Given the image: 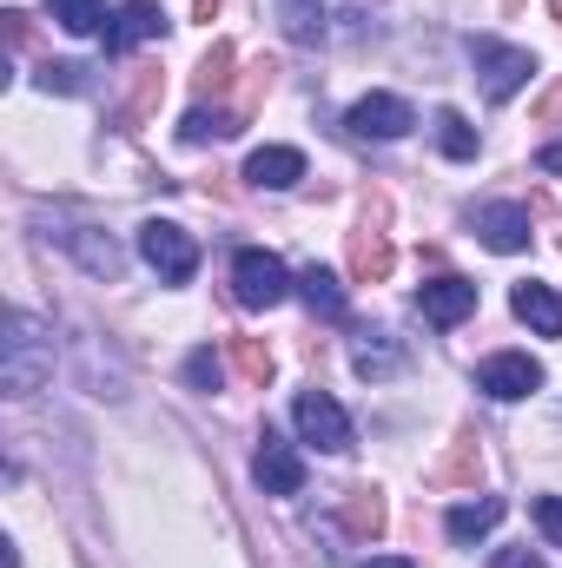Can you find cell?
Instances as JSON below:
<instances>
[{"mask_svg":"<svg viewBox=\"0 0 562 568\" xmlns=\"http://www.w3.org/2000/svg\"><path fill=\"white\" fill-rule=\"evenodd\" d=\"M291 417H298V429H304V443H318V449H331V456H338V449H351V417H344V404H338V397L304 390Z\"/></svg>","mask_w":562,"mask_h":568,"instance_id":"7","label":"cell"},{"mask_svg":"<svg viewBox=\"0 0 562 568\" xmlns=\"http://www.w3.org/2000/svg\"><path fill=\"white\" fill-rule=\"evenodd\" d=\"M7 397H33L53 377V331L33 311H7V357H0Z\"/></svg>","mask_w":562,"mask_h":568,"instance_id":"1","label":"cell"},{"mask_svg":"<svg viewBox=\"0 0 562 568\" xmlns=\"http://www.w3.org/2000/svg\"><path fill=\"white\" fill-rule=\"evenodd\" d=\"M33 80H40V93H87V67L80 60H47Z\"/></svg>","mask_w":562,"mask_h":568,"instance_id":"28","label":"cell"},{"mask_svg":"<svg viewBox=\"0 0 562 568\" xmlns=\"http://www.w3.org/2000/svg\"><path fill=\"white\" fill-rule=\"evenodd\" d=\"M159 33H165L159 0H127V7H120V20L107 27V53H113V60H127L140 40H159Z\"/></svg>","mask_w":562,"mask_h":568,"instance_id":"11","label":"cell"},{"mask_svg":"<svg viewBox=\"0 0 562 568\" xmlns=\"http://www.w3.org/2000/svg\"><path fill=\"white\" fill-rule=\"evenodd\" d=\"M53 239H60V245H67V252H73L93 278H120V272H127L120 245H113L107 232H93V225H53Z\"/></svg>","mask_w":562,"mask_h":568,"instance_id":"10","label":"cell"},{"mask_svg":"<svg viewBox=\"0 0 562 568\" xmlns=\"http://www.w3.org/2000/svg\"><path fill=\"white\" fill-rule=\"evenodd\" d=\"M252 476H259V489L265 496H298L304 489V456L284 443V436H259V463H252Z\"/></svg>","mask_w":562,"mask_h":568,"instance_id":"8","label":"cell"},{"mask_svg":"<svg viewBox=\"0 0 562 568\" xmlns=\"http://www.w3.org/2000/svg\"><path fill=\"white\" fill-rule=\"evenodd\" d=\"M344 126H351L358 140H404V133L418 126V113H411V100H398V93H364V100L344 113Z\"/></svg>","mask_w":562,"mask_h":568,"instance_id":"6","label":"cell"},{"mask_svg":"<svg viewBox=\"0 0 562 568\" xmlns=\"http://www.w3.org/2000/svg\"><path fill=\"white\" fill-rule=\"evenodd\" d=\"M272 87H279V60H252V67H245V80H239L232 113H239V120H252V113L265 106V93H272Z\"/></svg>","mask_w":562,"mask_h":568,"instance_id":"25","label":"cell"},{"mask_svg":"<svg viewBox=\"0 0 562 568\" xmlns=\"http://www.w3.org/2000/svg\"><path fill=\"white\" fill-rule=\"evenodd\" d=\"M159 100H165V80H159V67H140V73H133V93H127V106H120V126H145Z\"/></svg>","mask_w":562,"mask_h":568,"instance_id":"24","label":"cell"},{"mask_svg":"<svg viewBox=\"0 0 562 568\" xmlns=\"http://www.w3.org/2000/svg\"><path fill=\"white\" fill-rule=\"evenodd\" d=\"M556 20H562V0H556Z\"/></svg>","mask_w":562,"mask_h":568,"instance_id":"38","label":"cell"},{"mask_svg":"<svg viewBox=\"0 0 562 568\" xmlns=\"http://www.w3.org/2000/svg\"><path fill=\"white\" fill-rule=\"evenodd\" d=\"M47 13H53L67 33H100V27H107V0H47Z\"/></svg>","mask_w":562,"mask_h":568,"instance_id":"26","label":"cell"},{"mask_svg":"<svg viewBox=\"0 0 562 568\" xmlns=\"http://www.w3.org/2000/svg\"><path fill=\"white\" fill-rule=\"evenodd\" d=\"M496 523H503V503H496V496L456 503V509H450V542H476V536H490Z\"/></svg>","mask_w":562,"mask_h":568,"instance_id":"20","label":"cell"},{"mask_svg":"<svg viewBox=\"0 0 562 568\" xmlns=\"http://www.w3.org/2000/svg\"><path fill=\"white\" fill-rule=\"evenodd\" d=\"M536 120H543V126H550V120H562V87H550V100L536 106Z\"/></svg>","mask_w":562,"mask_h":568,"instance_id":"33","label":"cell"},{"mask_svg":"<svg viewBox=\"0 0 562 568\" xmlns=\"http://www.w3.org/2000/svg\"><path fill=\"white\" fill-rule=\"evenodd\" d=\"M298 291H304V304H311L318 317H331V324L344 317V284L331 278L324 265H304V272H298Z\"/></svg>","mask_w":562,"mask_h":568,"instance_id":"21","label":"cell"},{"mask_svg":"<svg viewBox=\"0 0 562 568\" xmlns=\"http://www.w3.org/2000/svg\"><path fill=\"white\" fill-rule=\"evenodd\" d=\"M503 7H510V13H523V7H530V0H503Z\"/></svg>","mask_w":562,"mask_h":568,"instance_id":"37","label":"cell"},{"mask_svg":"<svg viewBox=\"0 0 562 568\" xmlns=\"http://www.w3.org/2000/svg\"><path fill=\"white\" fill-rule=\"evenodd\" d=\"M279 27L298 47H318L324 40V0H279Z\"/></svg>","mask_w":562,"mask_h":568,"instance_id":"22","label":"cell"},{"mask_svg":"<svg viewBox=\"0 0 562 568\" xmlns=\"http://www.w3.org/2000/svg\"><path fill=\"white\" fill-rule=\"evenodd\" d=\"M232 297L245 304V311H272L291 297V272H284L279 252H239V265H232Z\"/></svg>","mask_w":562,"mask_h":568,"instance_id":"4","label":"cell"},{"mask_svg":"<svg viewBox=\"0 0 562 568\" xmlns=\"http://www.w3.org/2000/svg\"><path fill=\"white\" fill-rule=\"evenodd\" d=\"M391 265H398V252H391V239L364 219L358 232H351V278L358 284H384L391 278Z\"/></svg>","mask_w":562,"mask_h":568,"instance_id":"13","label":"cell"},{"mask_svg":"<svg viewBox=\"0 0 562 568\" xmlns=\"http://www.w3.org/2000/svg\"><path fill=\"white\" fill-rule=\"evenodd\" d=\"M543 172H562V145H543V159H536Z\"/></svg>","mask_w":562,"mask_h":568,"instance_id":"34","label":"cell"},{"mask_svg":"<svg viewBox=\"0 0 562 568\" xmlns=\"http://www.w3.org/2000/svg\"><path fill=\"white\" fill-rule=\"evenodd\" d=\"M510 304H516V317H523L536 337H562V297L550 291V284L523 278L516 291H510Z\"/></svg>","mask_w":562,"mask_h":568,"instance_id":"15","label":"cell"},{"mask_svg":"<svg viewBox=\"0 0 562 568\" xmlns=\"http://www.w3.org/2000/svg\"><path fill=\"white\" fill-rule=\"evenodd\" d=\"M418 311H423V324L450 331V324H463V317L476 311V284L470 278H430L418 291Z\"/></svg>","mask_w":562,"mask_h":568,"instance_id":"9","label":"cell"},{"mask_svg":"<svg viewBox=\"0 0 562 568\" xmlns=\"http://www.w3.org/2000/svg\"><path fill=\"white\" fill-rule=\"evenodd\" d=\"M351 364H358V377H364V384H384V377H398V371H404V351L378 331V337H364V344L351 351Z\"/></svg>","mask_w":562,"mask_h":568,"instance_id":"18","label":"cell"},{"mask_svg":"<svg viewBox=\"0 0 562 568\" xmlns=\"http://www.w3.org/2000/svg\"><path fill=\"white\" fill-rule=\"evenodd\" d=\"M436 140H443L450 159H476V133H470L463 113H436Z\"/></svg>","mask_w":562,"mask_h":568,"instance_id":"29","label":"cell"},{"mask_svg":"<svg viewBox=\"0 0 562 568\" xmlns=\"http://www.w3.org/2000/svg\"><path fill=\"white\" fill-rule=\"evenodd\" d=\"M239 126H245L239 113H205V106H199V113H185L179 140H185V145H205V140H225V133H239Z\"/></svg>","mask_w":562,"mask_h":568,"instance_id":"27","label":"cell"},{"mask_svg":"<svg viewBox=\"0 0 562 568\" xmlns=\"http://www.w3.org/2000/svg\"><path fill=\"white\" fill-rule=\"evenodd\" d=\"M245 179L265 185V192H284V185L304 179V152H298V145H259V152L245 159Z\"/></svg>","mask_w":562,"mask_h":568,"instance_id":"14","label":"cell"},{"mask_svg":"<svg viewBox=\"0 0 562 568\" xmlns=\"http://www.w3.org/2000/svg\"><path fill=\"white\" fill-rule=\"evenodd\" d=\"M185 384H192V390H219V357H212V351H192V357H185Z\"/></svg>","mask_w":562,"mask_h":568,"instance_id":"30","label":"cell"},{"mask_svg":"<svg viewBox=\"0 0 562 568\" xmlns=\"http://www.w3.org/2000/svg\"><path fill=\"white\" fill-rule=\"evenodd\" d=\"M476 469H483V449H476L470 436H456V443H450V449L423 469V476H430L436 489H456V483H476Z\"/></svg>","mask_w":562,"mask_h":568,"instance_id":"16","label":"cell"},{"mask_svg":"<svg viewBox=\"0 0 562 568\" xmlns=\"http://www.w3.org/2000/svg\"><path fill=\"white\" fill-rule=\"evenodd\" d=\"M358 568H411L404 556H371V562H358Z\"/></svg>","mask_w":562,"mask_h":568,"instance_id":"35","label":"cell"},{"mask_svg":"<svg viewBox=\"0 0 562 568\" xmlns=\"http://www.w3.org/2000/svg\"><path fill=\"white\" fill-rule=\"evenodd\" d=\"M476 239L490 252H523L530 245V205H483L476 212Z\"/></svg>","mask_w":562,"mask_h":568,"instance_id":"12","label":"cell"},{"mask_svg":"<svg viewBox=\"0 0 562 568\" xmlns=\"http://www.w3.org/2000/svg\"><path fill=\"white\" fill-rule=\"evenodd\" d=\"M140 258L165 284H185L192 272H199V245H192V232H185V225H172V219L140 225Z\"/></svg>","mask_w":562,"mask_h":568,"instance_id":"3","label":"cell"},{"mask_svg":"<svg viewBox=\"0 0 562 568\" xmlns=\"http://www.w3.org/2000/svg\"><path fill=\"white\" fill-rule=\"evenodd\" d=\"M225 357H232L239 384H252V390H265V384H272V351H265L259 337H232V344H225Z\"/></svg>","mask_w":562,"mask_h":568,"instance_id":"23","label":"cell"},{"mask_svg":"<svg viewBox=\"0 0 562 568\" xmlns=\"http://www.w3.org/2000/svg\"><path fill=\"white\" fill-rule=\"evenodd\" d=\"M232 60H239L232 40H212L205 60H199V73H192V93H199V100H225V93H232Z\"/></svg>","mask_w":562,"mask_h":568,"instance_id":"17","label":"cell"},{"mask_svg":"<svg viewBox=\"0 0 562 568\" xmlns=\"http://www.w3.org/2000/svg\"><path fill=\"white\" fill-rule=\"evenodd\" d=\"M496 568H543V562H536L530 549H503V556H496Z\"/></svg>","mask_w":562,"mask_h":568,"instance_id":"32","label":"cell"},{"mask_svg":"<svg viewBox=\"0 0 562 568\" xmlns=\"http://www.w3.org/2000/svg\"><path fill=\"white\" fill-rule=\"evenodd\" d=\"M536 384H543V364L523 357V351H496V357L476 364V390L496 397V404H516V397H530Z\"/></svg>","mask_w":562,"mask_h":568,"instance_id":"5","label":"cell"},{"mask_svg":"<svg viewBox=\"0 0 562 568\" xmlns=\"http://www.w3.org/2000/svg\"><path fill=\"white\" fill-rule=\"evenodd\" d=\"M219 13V0H192V20H212Z\"/></svg>","mask_w":562,"mask_h":568,"instance_id":"36","label":"cell"},{"mask_svg":"<svg viewBox=\"0 0 562 568\" xmlns=\"http://www.w3.org/2000/svg\"><path fill=\"white\" fill-rule=\"evenodd\" d=\"M470 60H476V80H483L490 100H510V93L536 73L530 47H503V40H490V33H470Z\"/></svg>","mask_w":562,"mask_h":568,"instance_id":"2","label":"cell"},{"mask_svg":"<svg viewBox=\"0 0 562 568\" xmlns=\"http://www.w3.org/2000/svg\"><path fill=\"white\" fill-rule=\"evenodd\" d=\"M536 529L550 549H562V496H536Z\"/></svg>","mask_w":562,"mask_h":568,"instance_id":"31","label":"cell"},{"mask_svg":"<svg viewBox=\"0 0 562 568\" xmlns=\"http://www.w3.org/2000/svg\"><path fill=\"white\" fill-rule=\"evenodd\" d=\"M344 529H351L358 542H378V536H384V496H378V489H351V496H344Z\"/></svg>","mask_w":562,"mask_h":568,"instance_id":"19","label":"cell"}]
</instances>
